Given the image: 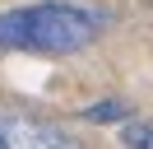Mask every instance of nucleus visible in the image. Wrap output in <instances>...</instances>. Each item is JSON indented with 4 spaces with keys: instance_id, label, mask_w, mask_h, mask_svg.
<instances>
[{
    "instance_id": "f257e3e1",
    "label": "nucleus",
    "mask_w": 153,
    "mask_h": 149,
    "mask_svg": "<svg viewBox=\"0 0 153 149\" xmlns=\"http://www.w3.org/2000/svg\"><path fill=\"white\" fill-rule=\"evenodd\" d=\"M102 33V14L65 0H42V5H19L0 14V47L5 51H42V56H65L84 51Z\"/></svg>"
},
{
    "instance_id": "f03ea898",
    "label": "nucleus",
    "mask_w": 153,
    "mask_h": 149,
    "mask_svg": "<svg viewBox=\"0 0 153 149\" xmlns=\"http://www.w3.org/2000/svg\"><path fill=\"white\" fill-rule=\"evenodd\" d=\"M0 135L5 149H84L70 130L51 126V121H23V117H0Z\"/></svg>"
},
{
    "instance_id": "7ed1b4c3",
    "label": "nucleus",
    "mask_w": 153,
    "mask_h": 149,
    "mask_svg": "<svg viewBox=\"0 0 153 149\" xmlns=\"http://www.w3.org/2000/svg\"><path fill=\"white\" fill-rule=\"evenodd\" d=\"M125 117V102H93V107H84V121H121Z\"/></svg>"
},
{
    "instance_id": "20e7f679",
    "label": "nucleus",
    "mask_w": 153,
    "mask_h": 149,
    "mask_svg": "<svg viewBox=\"0 0 153 149\" xmlns=\"http://www.w3.org/2000/svg\"><path fill=\"white\" fill-rule=\"evenodd\" d=\"M125 149H153V126H139V121H130V126L121 130Z\"/></svg>"
},
{
    "instance_id": "39448f33",
    "label": "nucleus",
    "mask_w": 153,
    "mask_h": 149,
    "mask_svg": "<svg viewBox=\"0 0 153 149\" xmlns=\"http://www.w3.org/2000/svg\"><path fill=\"white\" fill-rule=\"evenodd\" d=\"M0 149H5V135H0Z\"/></svg>"
}]
</instances>
